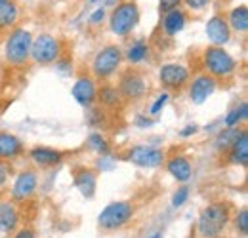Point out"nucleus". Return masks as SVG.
<instances>
[{
    "label": "nucleus",
    "mask_w": 248,
    "mask_h": 238,
    "mask_svg": "<svg viewBox=\"0 0 248 238\" xmlns=\"http://www.w3.org/2000/svg\"><path fill=\"white\" fill-rule=\"evenodd\" d=\"M187 196H189V191H187V187H182L176 194H174V198H172V206L174 208H180L184 202L187 200Z\"/></svg>",
    "instance_id": "30"
},
{
    "label": "nucleus",
    "mask_w": 248,
    "mask_h": 238,
    "mask_svg": "<svg viewBox=\"0 0 248 238\" xmlns=\"http://www.w3.org/2000/svg\"><path fill=\"white\" fill-rule=\"evenodd\" d=\"M8 176H10V166H8L4 160H0V187H4V185H6Z\"/></svg>",
    "instance_id": "33"
},
{
    "label": "nucleus",
    "mask_w": 248,
    "mask_h": 238,
    "mask_svg": "<svg viewBox=\"0 0 248 238\" xmlns=\"http://www.w3.org/2000/svg\"><path fill=\"white\" fill-rule=\"evenodd\" d=\"M149 238H162V235H160V233H155L153 237H149Z\"/></svg>",
    "instance_id": "38"
},
{
    "label": "nucleus",
    "mask_w": 248,
    "mask_h": 238,
    "mask_svg": "<svg viewBox=\"0 0 248 238\" xmlns=\"http://www.w3.org/2000/svg\"><path fill=\"white\" fill-rule=\"evenodd\" d=\"M128 160L140 168H158L164 162V152L149 145H136L128 152Z\"/></svg>",
    "instance_id": "10"
},
{
    "label": "nucleus",
    "mask_w": 248,
    "mask_h": 238,
    "mask_svg": "<svg viewBox=\"0 0 248 238\" xmlns=\"http://www.w3.org/2000/svg\"><path fill=\"white\" fill-rule=\"evenodd\" d=\"M184 2L193 10H201V8H204L208 4V0H184Z\"/></svg>",
    "instance_id": "36"
},
{
    "label": "nucleus",
    "mask_w": 248,
    "mask_h": 238,
    "mask_svg": "<svg viewBox=\"0 0 248 238\" xmlns=\"http://www.w3.org/2000/svg\"><path fill=\"white\" fill-rule=\"evenodd\" d=\"M229 29H235L237 32H247L248 30V10L247 6H237L231 10L229 14V21H227Z\"/></svg>",
    "instance_id": "24"
},
{
    "label": "nucleus",
    "mask_w": 248,
    "mask_h": 238,
    "mask_svg": "<svg viewBox=\"0 0 248 238\" xmlns=\"http://www.w3.org/2000/svg\"><path fill=\"white\" fill-rule=\"evenodd\" d=\"M95 91H97V86H95L92 76H80V78H77L75 86L71 89L73 97L82 107H92L93 101H95Z\"/></svg>",
    "instance_id": "14"
},
{
    "label": "nucleus",
    "mask_w": 248,
    "mask_h": 238,
    "mask_svg": "<svg viewBox=\"0 0 248 238\" xmlns=\"http://www.w3.org/2000/svg\"><path fill=\"white\" fill-rule=\"evenodd\" d=\"M241 134V130L239 128H227V130H223L219 135H217L216 139V147L219 150H227L231 147V143L235 141V137Z\"/></svg>",
    "instance_id": "27"
},
{
    "label": "nucleus",
    "mask_w": 248,
    "mask_h": 238,
    "mask_svg": "<svg viewBox=\"0 0 248 238\" xmlns=\"http://www.w3.org/2000/svg\"><path fill=\"white\" fill-rule=\"evenodd\" d=\"M105 19V8H97L95 12H93L92 15H90V23L92 25H97V23H101Z\"/></svg>",
    "instance_id": "34"
},
{
    "label": "nucleus",
    "mask_w": 248,
    "mask_h": 238,
    "mask_svg": "<svg viewBox=\"0 0 248 238\" xmlns=\"http://www.w3.org/2000/svg\"><path fill=\"white\" fill-rule=\"evenodd\" d=\"M31 44H32V34L27 29L16 27L8 34L6 38V46H4V56L10 65H25L31 60Z\"/></svg>",
    "instance_id": "3"
},
{
    "label": "nucleus",
    "mask_w": 248,
    "mask_h": 238,
    "mask_svg": "<svg viewBox=\"0 0 248 238\" xmlns=\"http://www.w3.org/2000/svg\"><path fill=\"white\" fill-rule=\"evenodd\" d=\"M231 219V208L227 202H212L201 211L197 227L202 238H217Z\"/></svg>",
    "instance_id": "1"
},
{
    "label": "nucleus",
    "mask_w": 248,
    "mask_h": 238,
    "mask_svg": "<svg viewBox=\"0 0 248 238\" xmlns=\"http://www.w3.org/2000/svg\"><path fill=\"white\" fill-rule=\"evenodd\" d=\"M95 99L103 109H117L121 105V101H123L117 86H111V84H105V86H101L97 89L95 91Z\"/></svg>",
    "instance_id": "21"
},
{
    "label": "nucleus",
    "mask_w": 248,
    "mask_h": 238,
    "mask_svg": "<svg viewBox=\"0 0 248 238\" xmlns=\"http://www.w3.org/2000/svg\"><path fill=\"white\" fill-rule=\"evenodd\" d=\"M115 2H117V0H107V6H113Z\"/></svg>",
    "instance_id": "39"
},
{
    "label": "nucleus",
    "mask_w": 248,
    "mask_h": 238,
    "mask_svg": "<svg viewBox=\"0 0 248 238\" xmlns=\"http://www.w3.org/2000/svg\"><path fill=\"white\" fill-rule=\"evenodd\" d=\"M62 56V42L52 34H38L32 38L31 58L38 65H52Z\"/></svg>",
    "instance_id": "7"
},
{
    "label": "nucleus",
    "mask_w": 248,
    "mask_h": 238,
    "mask_svg": "<svg viewBox=\"0 0 248 238\" xmlns=\"http://www.w3.org/2000/svg\"><path fill=\"white\" fill-rule=\"evenodd\" d=\"M23 152V143L17 135L10 132H0V160L10 162L16 160Z\"/></svg>",
    "instance_id": "15"
},
{
    "label": "nucleus",
    "mask_w": 248,
    "mask_h": 238,
    "mask_svg": "<svg viewBox=\"0 0 248 238\" xmlns=\"http://www.w3.org/2000/svg\"><path fill=\"white\" fill-rule=\"evenodd\" d=\"M36 185H38V178H36V172L32 170H23L16 181H14V187H12V200L14 202H25L29 200L34 191H36Z\"/></svg>",
    "instance_id": "11"
},
{
    "label": "nucleus",
    "mask_w": 248,
    "mask_h": 238,
    "mask_svg": "<svg viewBox=\"0 0 248 238\" xmlns=\"http://www.w3.org/2000/svg\"><path fill=\"white\" fill-rule=\"evenodd\" d=\"M158 2H160V12L162 14H168V12L176 10V8H180V4L184 0H158Z\"/></svg>",
    "instance_id": "31"
},
{
    "label": "nucleus",
    "mask_w": 248,
    "mask_h": 238,
    "mask_svg": "<svg viewBox=\"0 0 248 238\" xmlns=\"http://www.w3.org/2000/svg\"><path fill=\"white\" fill-rule=\"evenodd\" d=\"M92 2H95V0H92Z\"/></svg>",
    "instance_id": "41"
},
{
    "label": "nucleus",
    "mask_w": 248,
    "mask_h": 238,
    "mask_svg": "<svg viewBox=\"0 0 248 238\" xmlns=\"http://www.w3.org/2000/svg\"><path fill=\"white\" fill-rule=\"evenodd\" d=\"M189 69L180 63H166L158 71V80L166 89H182L189 82Z\"/></svg>",
    "instance_id": "9"
},
{
    "label": "nucleus",
    "mask_w": 248,
    "mask_h": 238,
    "mask_svg": "<svg viewBox=\"0 0 248 238\" xmlns=\"http://www.w3.org/2000/svg\"><path fill=\"white\" fill-rule=\"evenodd\" d=\"M186 14H184V10H180V8H176V10H172V12H168V14H164V21H162V29L166 34H170V36H174V34H178V32H182L184 27H186Z\"/></svg>",
    "instance_id": "20"
},
{
    "label": "nucleus",
    "mask_w": 248,
    "mask_h": 238,
    "mask_svg": "<svg viewBox=\"0 0 248 238\" xmlns=\"http://www.w3.org/2000/svg\"><path fill=\"white\" fill-rule=\"evenodd\" d=\"M248 117V103L247 101H241L227 117H225V126L227 128H237L239 122H245Z\"/></svg>",
    "instance_id": "26"
},
{
    "label": "nucleus",
    "mask_w": 248,
    "mask_h": 238,
    "mask_svg": "<svg viewBox=\"0 0 248 238\" xmlns=\"http://www.w3.org/2000/svg\"><path fill=\"white\" fill-rule=\"evenodd\" d=\"M2 2H6V0H0V4H2Z\"/></svg>",
    "instance_id": "40"
},
{
    "label": "nucleus",
    "mask_w": 248,
    "mask_h": 238,
    "mask_svg": "<svg viewBox=\"0 0 248 238\" xmlns=\"http://www.w3.org/2000/svg\"><path fill=\"white\" fill-rule=\"evenodd\" d=\"M19 211L14 202H0V233H12L17 229Z\"/></svg>",
    "instance_id": "19"
},
{
    "label": "nucleus",
    "mask_w": 248,
    "mask_h": 238,
    "mask_svg": "<svg viewBox=\"0 0 248 238\" xmlns=\"http://www.w3.org/2000/svg\"><path fill=\"white\" fill-rule=\"evenodd\" d=\"M197 130H199V128H197L195 124H193V126H187V128H184V130H182V137H189V135L197 134Z\"/></svg>",
    "instance_id": "37"
},
{
    "label": "nucleus",
    "mask_w": 248,
    "mask_h": 238,
    "mask_svg": "<svg viewBox=\"0 0 248 238\" xmlns=\"http://www.w3.org/2000/svg\"><path fill=\"white\" fill-rule=\"evenodd\" d=\"M132 217H134V206L130 202L119 200V202H111L103 208V211L97 217V225H99V229L111 233V231L123 229Z\"/></svg>",
    "instance_id": "6"
},
{
    "label": "nucleus",
    "mask_w": 248,
    "mask_h": 238,
    "mask_svg": "<svg viewBox=\"0 0 248 238\" xmlns=\"http://www.w3.org/2000/svg\"><path fill=\"white\" fill-rule=\"evenodd\" d=\"M147 56H149V46H147L143 40H136L134 44H130V48H128V50H126V54H124L126 61H128V63H132V65L141 63Z\"/></svg>",
    "instance_id": "25"
},
{
    "label": "nucleus",
    "mask_w": 248,
    "mask_h": 238,
    "mask_svg": "<svg viewBox=\"0 0 248 238\" xmlns=\"http://www.w3.org/2000/svg\"><path fill=\"white\" fill-rule=\"evenodd\" d=\"M206 36L212 42V46L223 48L231 40V29L227 25V19L221 15H212L206 21Z\"/></svg>",
    "instance_id": "13"
},
{
    "label": "nucleus",
    "mask_w": 248,
    "mask_h": 238,
    "mask_svg": "<svg viewBox=\"0 0 248 238\" xmlns=\"http://www.w3.org/2000/svg\"><path fill=\"white\" fill-rule=\"evenodd\" d=\"M166 101H168V93H160V95L155 99V103L151 105V115H158L160 109L166 105Z\"/></svg>",
    "instance_id": "32"
},
{
    "label": "nucleus",
    "mask_w": 248,
    "mask_h": 238,
    "mask_svg": "<svg viewBox=\"0 0 248 238\" xmlns=\"http://www.w3.org/2000/svg\"><path fill=\"white\" fill-rule=\"evenodd\" d=\"M217 82L208 76V74H199L193 78V82L189 84V99L195 103V105H202L216 89Z\"/></svg>",
    "instance_id": "12"
},
{
    "label": "nucleus",
    "mask_w": 248,
    "mask_h": 238,
    "mask_svg": "<svg viewBox=\"0 0 248 238\" xmlns=\"http://www.w3.org/2000/svg\"><path fill=\"white\" fill-rule=\"evenodd\" d=\"M123 60H124V54L119 46L109 44V46L101 48V50L95 54V58H93V61H92L93 76L99 78V80H107V78H111V76L119 71V67H121Z\"/></svg>",
    "instance_id": "5"
},
{
    "label": "nucleus",
    "mask_w": 248,
    "mask_h": 238,
    "mask_svg": "<svg viewBox=\"0 0 248 238\" xmlns=\"http://www.w3.org/2000/svg\"><path fill=\"white\" fill-rule=\"evenodd\" d=\"M14 238H38V237H36V233H34L32 229L23 227V229H19V231L14 235Z\"/></svg>",
    "instance_id": "35"
},
{
    "label": "nucleus",
    "mask_w": 248,
    "mask_h": 238,
    "mask_svg": "<svg viewBox=\"0 0 248 238\" xmlns=\"http://www.w3.org/2000/svg\"><path fill=\"white\" fill-rule=\"evenodd\" d=\"M233 223H235L237 233H239L241 237H247L248 235V209L243 208L241 211H237V215H235Z\"/></svg>",
    "instance_id": "28"
},
{
    "label": "nucleus",
    "mask_w": 248,
    "mask_h": 238,
    "mask_svg": "<svg viewBox=\"0 0 248 238\" xmlns=\"http://www.w3.org/2000/svg\"><path fill=\"white\" fill-rule=\"evenodd\" d=\"M166 170H168V174H170L172 178L176 179V181H180V183H187V181L191 179V176H193V168H191L189 158L182 156V154L168 158Z\"/></svg>",
    "instance_id": "18"
},
{
    "label": "nucleus",
    "mask_w": 248,
    "mask_h": 238,
    "mask_svg": "<svg viewBox=\"0 0 248 238\" xmlns=\"http://www.w3.org/2000/svg\"><path fill=\"white\" fill-rule=\"evenodd\" d=\"M204 60V69L208 71V76H212L214 80H223L235 74L237 69V61L233 60V56L219 48V46H208L202 54Z\"/></svg>",
    "instance_id": "2"
},
{
    "label": "nucleus",
    "mask_w": 248,
    "mask_h": 238,
    "mask_svg": "<svg viewBox=\"0 0 248 238\" xmlns=\"http://www.w3.org/2000/svg\"><path fill=\"white\" fill-rule=\"evenodd\" d=\"M119 93L126 101H138L147 93V80L140 71H126L119 78Z\"/></svg>",
    "instance_id": "8"
},
{
    "label": "nucleus",
    "mask_w": 248,
    "mask_h": 238,
    "mask_svg": "<svg viewBox=\"0 0 248 238\" xmlns=\"http://www.w3.org/2000/svg\"><path fill=\"white\" fill-rule=\"evenodd\" d=\"M19 17V6L16 4V0H6L0 4V30L10 29L17 23Z\"/></svg>",
    "instance_id": "22"
},
{
    "label": "nucleus",
    "mask_w": 248,
    "mask_h": 238,
    "mask_svg": "<svg viewBox=\"0 0 248 238\" xmlns=\"http://www.w3.org/2000/svg\"><path fill=\"white\" fill-rule=\"evenodd\" d=\"M88 143H90V147L93 150H97V152H101V154H107L109 152V143H107V139L101 135V134H90V137H88Z\"/></svg>",
    "instance_id": "29"
},
{
    "label": "nucleus",
    "mask_w": 248,
    "mask_h": 238,
    "mask_svg": "<svg viewBox=\"0 0 248 238\" xmlns=\"http://www.w3.org/2000/svg\"><path fill=\"white\" fill-rule=\"evenodd\" d=\"M31 160L38 168H54L62 162L63 154L60 150L50 149V147H32L29 152Z\"/></svg>",
    "instance_id": "17"
},
{
    "label": "nucleus",
    "mask_w": 248,
    "mask_h": 238,
    "mask_svg": "<svg viewBox=\"0 0 248 238\" xmlns=\"http://www.w3.org/2000/svg\"><path fill=\"white\" fill-rule=\"evenodd\" d=\"M138 23H140V10L132 0L119 2L109 15V27L117 36H128L136 29Z\"/></svg>",
    "instance_id": "4"
},
{
    "label": "nucleus",
    "mask_w": 248,
    "mask_h": 238,
    "mask_svg": "<svg viewBox=\"0 0 248 238\" xmlns=\"http://www.w3.org/2000/svg\"><path fill=\"white\" fill-rule=\"evenodd\" d=\"M227 160L237 166H247L248 164V134L247 130H241V134L235 137L231 147L227 149Z\"/></svg>",
    "instance_id": "16"
},
{
    "label": "nucleus",
    "mask_w": 248,
    "mask_h": 238,
    "mask_svg": "<svg viewBox=\"0 0 248 238\" xmlns=\"http://www.w3.org/2000/svg\"><path fill=\"white\" fill-rule=\"evenodd\" d=\"M75 185L80 189L84 196H92L95 191V174L92 170H78L75 174Z\"/></svg>",
    "instance_id": "23"
}]
</instances>
